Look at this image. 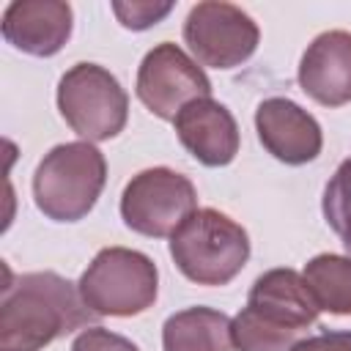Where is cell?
<instances>
[{
    "instance_id": "obj_1",
    "label": "cell",
    "mask_w": 351,
    "mask_h": 351,
    "mask_svg": "<svg viewBox=\"0 0 351 351\" xmlns=\"http://www.w3.org/2000/svg\"><path fill=\"white\" fill-rule=\"evenodd\" d=\"M96 313L66 277L55 271H27L3 285L0 351H41L52 340L88 326Z\"/></svg>"
},
{
    "instance_id": "obj_2",
    "label": "cell",
    "mask_w": 351,
    "mask_h": 351,
    "mask_svg": "<svg viewBox=\"0 0 351 351\" xmlns=\"http://www.w3.org/2000/svg\"><path fill=\"white\" fill-rule=\"evenodd\" d=\"M318 304L293 269H271L261 274L247 296V307L230 321L233 346L239 351H291L304 340L307 326L318 318Z\"/></svg>"
},
{
    "instance_id": "obj_3",
    "label": "cell",
    "mask_w": 351,
    "mask_h": 351,
    "mask_svg": "<svg viewBox=\"0 0 351 351\" xmlns=\"http://www.w3.org/2000/svg\"><path fill=\"white\" fill-rule=\"evenodd\" d=\"M170 258L197 285H228L250 258V236L228 214L197 208L170 236Z\"/></svg>"
},
{
    "instance_id": "obj_4",
    "label": "cell",
    "mask_w": 351,
    "mask_h": 351,
    "mask_svg": "<svg viewBox=\"0 0 351 351\" xmlns=\"http://www.w3.org/2000/svg\"><path fill=\"white\" fill-rule=\"evenodd\" d=\"M107 181L104 154L90 143L55 145L33 173V200L55 222L82 219L99 200Z\"/></svg>"
},
{
    "instance_id": "obj_5",
    "label": "cell",
    "mask_w": 351,
    "mask_h": 351,
    "mask_svg": "<svg viewBox=\"0 0 351 351\" xmlns=\"http://www.w3.org/2000/svg\"><path fill=\"white\" fill-rule=\"evenodd\" d=\"M80 296L96 315L129 318L156 302V263L129 247H104L80 277Z\"/></svg>"
},
{
    "instance_id": "obj_6",
    "label": "cell",
    "mask_w": 351,
    "mask_h": 351,
    "mask_svg": "<svg viewBox=\"0 0 351 351\" xmlns=\"http://www.w3.org/2000/svg\"><path fill=\"white\" fill-rule=\"evenodd\" d=\"M58 110L85 143H101L123 132L129 96L104 66L74 63L58 82Z\"/></svg>"
},
{
    "instance_id": "obj_7",
    "label": "cell",
    "mask_w": 351,
    "mask_h": 351,
    "mask_svg": "<svg viewBox=\"0 0 351 351\" xmlns=\"http://www.w3.org/2000/svg\"><path fill=\"white\" fill-rule=\"evenodd\" d=\"M197 211V192L192 181L170 167H148L126 184L121 195V217L134 233L165 239Z\"/></svg>"
},
{
    "instance_id": "obj_8",
    "label": "cell",
    "mask_w": 351,
    "mask_h": 351,
    "mask_svg": "<svg viewBox=\"0 0 351 351\" xmlns=\"http://www.w3.org/2000/svg\"><path fill=\"white\" fill-rule=\"evenodd\" d=\"M258 25L233 3L206 0L192 5L184 22V41L197 63L211 69H233L258 47Z\"/></svg>"
},
{
    "instance_id": "obj_9",
    "label": "cell",
    "mask_w": 351,
    "mask_h": 351,
    "mask_svg": "<svg viewBox=\"0 0 351 351\" xmlns=\"http://www.w3.org/2000/svg\"><path fill=\"white\" fill-rule=\"evenodd\" d=\"M134 88L148 112L162 121H176V115L195 99H211V82L206 71L170 41L156 44L143 58Z\"/></svg>"
},
{
    "instance_id": "obj_10",
    "label": "cell",
    "mask_w": 351,
    "mask_h": 351,
    "mask_svg": "<svg viewBox=\"0 0 351 351\" xmlns=\"http://www.w3.org/2000/svg\"><path fill=\"white\" fill-rule=\"evenodd\" d=\"M255 129L263 148L285 165H307L321 154L324 134L318 121L296 101L271 96L255 110Z\"/></svg>"
},
{
    "instance_id": "obj_11",
    "label": "cell",
    "mask_w": 351,
    "mask_h": 351,
    "mask_svg": "<svg viewBox=\"0 0 351 351\" xmlns=\"http://www.w3.org/2000/svg\"><path fill=\"white\" fill-rule=\"evenodd\" d=\"M302 90L324 104L343 107L351 101V33L326 30L315 36L299 60Z\"/></svg>"
},
{
    "instance_id": "obj_12",
    "label": "cell",
    "mask_w": 351,
    "mask_h": 351,
    "mask_svg": "<svg viewBox=\"0 0 351 351\" xmlns=\"http://www.w3.org/2000/svg\"><path fill=\"white\" fill-rule=\"evenodd\" d=\"M181 145L206 167L230 165L239 154V126L230 110L214 99H195L176 115Z\"/></svg>"
},
{
    "instance_id": "obj_13",
    "label": "cell",
    "mask_w": 351,
    "mask_h": 351,
    "mask_svg": "<svg viewBox=\"0 0 351 351\" xmlns=\"http://www.w3.org/2000/svg\"><path fill=\"white\" fill-rule=\"evenodd\" d=\"M71 5L60 0H14L3 11V38L19 52L49 58L71 36Z\"/></svg>"
},
{
    "instance_id": "obj_14",
    "label": "cell",
    "mask_w": 351,
    "mask_h": 351,
    "mask_svg": "<svg viewBox=\"0 0 351 351\" xmlns=\"http://www.w3.org/2000/svg\"><path fill=\"white\" fill-rule=\"evenodd\" d=\"M165 351H233L230 318L211 307H186L162 326Z\"/></svg>"
},
{
    "instance_id": "obj_15",
    "label": "cell",
    "mask_w": 351,
    "mask_h": 351,
    "mask_svg": "<svg viewBox=\"0 0 351 351\" xmlns=\"http://www.w3.org/2000/svg\"><path fill=\"white\" fill-rule=\"evenodd\" d=\"M318 310L332 315H351V258L343 255H315L302 271Z\"/></svg>"
},
{
    "instance_id": "obj_16",
    "label": "cell",
    "mask_w": 351,
    "mask_h": 351,
    "mask_svg": "<svg viewBox=\"0 0 351 351\" xmlns=\"http://www.w3.org/2000/svg\"><path fill=\"white\" fill-rule=\"evenodd\" d=\"M321 206H324V217H326L329 228L340 236L351 219V156L343 159L340 167L335 170V176L329 178Z\"/></svg>"
},
{
    "instance_id": "obj_17",
    "label": "cell",
    "mask_w": 351,
    "mask_h": 351,
    "mask_svg": "<svg viewBox=\"0 0 351 351\" xmlns=\"http://www.w3.org/2000/svg\"><path fill=\"white\" fill-rule=\"evenodd\" d=\"M112 11L118 22L129 30H145L156 22H162L170 11L173 3H151V0H132V3H112Z\"/></svg>"
},
{
    "instance_id": "obj_18",
    "label": "cell",
    "mask_w": 351,
    "mask_h": 351,
    "mask_svg": "<svg viewBox=\"0 0 351 351\" xmlns=\"http://www.w3.org/2000/svg\"><path fill=\"white\" fill-rule=\"evenodd\" d=\"M71 351H140V348L123 335H115L101 326H88L82 335H77Z\"/></svg>"
},
{
    "instance_id": "obj_19",
    "label": "cell",
    "mask_w": 351,
    "mask_h": 351,
    "mask_svg": "<svg viewBox=\"0 0 351 351\" xmlns=\"http://www.w3.org/2000/svg\"><path fill=\"white\" fill-rule=\"evenodd\" d=\"M291 351H351V332H321L299 340Z\"/></svg>"
},
{
    "instance_id": "obj_20",
    "label": "cell",
    "mask_w": 351,
    "mask_h": 351,
    "mask_svg": "<svg viewBox=\"0 0 351 351\" xmlns=\"http://www.w3.org/2000/svg\"><path fill=\"white\" fill-rule=\"evenodd\" d=\"M340 239H343V247H346V252L351 255V219H348V225L343 228V233H340Z\"/></svg>"
}]
</instances>
